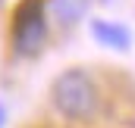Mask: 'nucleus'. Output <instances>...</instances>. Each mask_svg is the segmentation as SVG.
<instances>
[{
    "mask_svg": "<svg viewBox=\"0 0 135 128\" xmlns=\"http://www.w3.org/2000/svg\"><path fill=\"white\" fill-rule=\"evenodd\" d=\"M54 103L69 119H91L98 113V84L85 69H69L54 81Z\"/></svg>",
    "mask_w": 135,
    "mask_h": 128,
    "instance_id": "obj_1",
    "label": "nucleus"
},
{
    "mask_svg": "<svg viewBox=\"0 0 135 128\" xmlns=\"http://www.w3.org/2000/svg\"><path fill=\"white\" fill-rule=\"evenodd\" d=\"M47 22H44V3L41 0H19L13 13V47L19 56H35L44 44Z\"/></svg>",
    "mask_w": 135,
    "mask_h": 128,
    "instance_id": "obj_2",
    "label": "nucleus"
},
{
    "mask_svg": "<svg viewBox=\"0 0 135 128\" xmlns=\"http://www.w3.org/2000/svg\"><path fill=\"white\" fill-rule=\"evenodd\" d=\"M91 31L98 38V44L104 47H116V50H129V44H132V34L126 25H119V22H104L98 19L94 25H91Z\"/></svg>",
    "mask_w": 135,
    "mask_h": 128,
    "instance_id": "obj_3",
    "label": "nucleus"
},
{
    "mask_svg": "<svg viewBox=\"0 0 135 128\" xmlns=\"http://www.w3.org/2000/svg\"><path fill=\"white\" fill-rule=\"evenodd\" d=\"M88 9V0H50V13L57 16V22L75 25Z\"/></svg>",
    "mask_w": 135,
    "mask_h": 128,
    "instance_id": "obj_4",
    "label": "nucleus"
},
{
    "mask_svg": "<svg viewBox=\"0 0 135 128\" xmlns=\"http://www.w3.org/2000/svg\"><path fill=\"white\" fill-rule=\"evenodd\" d=\"M3 122H6V109H3V103H0V128H3Z\"/></svg>",
    "mask_w": 135,
    "mask_h": 128,
    "instance_id": "obj_5",
    "label": "nucleus"
}]
</instances>
